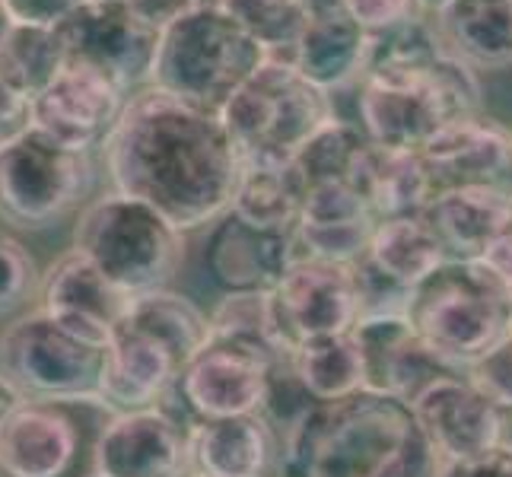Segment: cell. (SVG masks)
Masks as SVG:
<instances>
[{"instance_id":"7c38bea8","label":"cell","mask_w":512,"mask_h":477,"mask_svg":"<svg viewBox=\"0 0 512 477\" xmlns=\"http://www.w3.org/2000/svg\"><path fill=\"white\" fill-rule=\"evenodd\" d=\"M411 408L443 465L468 462L506 443L509 417L462 373L433 379Z\"/></svg>"},{"instance_id":"9a60e30c","label":"cell","mask_w":512,"mask_h":477,"mask_svg":"<svg viewBox=\"0 0 512 477\" xmlns=\"http://www.w3.org/2000/svg\"><path fill=\"white\" fill-rule=\"evenodd\" d=\"M93 465L105 477H185L188 433L163 408L112 414L93 446Z\"/></svg>"},{"instance_id":"7bdbcfd3","label":"cell","mask_w":512,"mask_h":477,"mask_svg":"<svg viewBox=\"0 0 512 477\" xmlns=\"http://www.w3.org/2000/svg\"><path fill=\"white\" fill-rule=\"evenodd\" d=\"M23 401H26V398H23L20 388H16L4 373H0V427H4V420H7L16 408H20Z\"/></svg>"},{"instance_id":"ac0fdd59","label":"cell","mask_w":512,"mask_h":477,"mask_svg":"<svg viewBox=\"0 0 512 477\" xmlns=\"http://www.w3.org/2000/svg\"><path fill=\"white\" fill-rule=\"evenodd\" d=\"M299 258L293 233H264L226 214L210 226L204 264L223 293L274 290Z\"/></svg>"},{"instance_id":"484cf974","label":"cell","mask_w":512,"mask_h":477,"mask_svg":"<svg viewBox=\"0 0 512 477\" xmlns=\"http://www.w3.org/2000/svg\"><path fill=\"white\" fill-rule=\"evenodd\" d=\"M350 185L363 194V201L373 210L376 220L427 214V207L439 194L420 153L388 150L376 144L363 150Z\"/></svg>"},{"instance_id":"ba28073f","label":"cell","mask_w":512,"mask_h":477,"mask_svg":"<svg viewBox=\"0 0 512 477\" xmlns=\"http://www.w3.org/2000/svg\"><path fill=\"white\" fill-rule=\"evenodd\" d=\"M105 347L80 338L45 309L20 315L0 338V373L26 401H99Z\"/></svg>"},{"instance_id":"60d3db41","label":"cell","mask_w":512,"mask_h":477,"mask_svg":"<svg viewBox=\"0 0 512 477\" xmlns=\"http://www.w3.org/2000/svg\"><path fill=\"white\" fill-rule=\"evenodd\" d=\"M436 477H512V446H500L487 455L468 458V462L439 465Z\"/></svg>"},{"instance_id":"816d5d0a","label":"cell","mask_w":512,"mask_h":477,"mask_svg":"<svg viewBox=\"0 0 512 477\" xmlns=\"http://www.w3.org/2000/svg\"><path fill=\"white\" fill-rule=\"evenodd\" d=\"M185 477H191V471H188V474H185Z\"/></svg>"},{"instance_id":"8992f818","label":"cell","mask_w":512,"mask_h":477,"mask_svg":"<svg viewBox=\"0 0 512 477\" xmlns=\"http://www.w3.org/2000/svg\"><path fill=\"white\" fill-rule=\"evenodd\" d=\"M334 118V96L287 58L264 61L220 112L242 163H293Z\"/></svg>"},{"instance_id":"f907efd6","label":"cell","mask_w":512,"mask_h":477,"mask_svg":"<svg viewBox=\"0 0 512 477\" xmlns=\"http://www.w3.org/2000/svg\"><path fill=\"white\" fill-rule=\"evenodd\" d=\"M191 477H207V474H194V471H191Z\"/></svg>"},{"instance_id":"8d00e7d4","label":"cell","mask_w":512,"mask_h":477,"mask_svg":"<svg viewBox=\"0 0 512 477\" xmlns=\"http://www.w3.org/2000/svg\"><path fill=\"white\" fill-rule=\"evenodd\" d=\"M347 13L369 35H379L408 20H417V16H427L420 0H347Z\"/></svg>"},{"instance_id":"74e56055","label":"cell","mask_w":512,"mask_h":477,"mask_svg":"<svg viewBox=\"0 0 512 477\" xmlns=\"http://www.w3.org/2000/svg\"><path fill=\"white\" fill-rule=\"evenodd\" d=\"M13 23L20 26H61L90 0H4Z\"/></svg>"},{"instance_id":"f546056e","label":"cell","mask_w":512,"mask_h":477,"mask_svg":"<svg viewBox=\"0 0 512 477\" xmlns=\"http://www.w3.org/2000/svg\"><path fill=\"white\" fill-rule=\"evenodd\" d=\"M290 366L303 392L315 404L341 401L363 392V357L353 331L296 344L290 350Z\"/></svg>"},{"instance_id":"277c9868","label":"cell","mask_w":512,"mask_h":477,"mask_svg":"<svg viewBox=\"0 0 512 477\" xmlns=\"http://www.w3.org/2000/svg\"><path fill=\"white\" fill-rule=\"evenodd\" d=\"M404 315L423 347L462 373L512 334V287L484 261H446L411 290Z\"/></svg>"},{"instance_id":"d590c367","label":"cell","mask_w":512,"mask_h":477,"mask_svg":"<svg viewBox=\"0 0 512 477\" xmlns=\"http://www.w3.org/2000/svg\"><path fill=\"white\" fill-rule=\"evenodd\" d=\"M465 376L497 404L503 414H512V334L490 347L478 363L465 369Z\"/></svg>"},{"instance_id":"9c48e42d","label":"cell","mask_w":512,"mask_h":477,"mask_svg":"<svg viewBox=\"0 0 512 477\" xmlns=\"http://www.w3.org/2000/svg\"><path fill=\"white\" fill-rule=\"evenodd\" d=\"M90 188V153L67 150L35 128L0 150V217L20 229L55 223L74 210Z\"/></svg>"},{"instance_id":"44dd1931","label":"cell","mask_w":512,"mask_h":477,"mask_svg":"<svg viewBox=\"0 0 512 477\" xmlns=\"http://www.w3.org/2000/svg\"><path fill=\"white\" fill-rule=\"evenodd\" d=\"M77 452V423L61 404L23 401L0 427V468L10 477H64Z\"/></svg>"},{"instance_id":"d4e9b609","label":"cell","mask_w":512,"mask_h":477,"mask_svg":"<svg viewBox=\"0 0 512 477\" xmlns=\"http://www.w3.org/2000/svg\"><path fill=\"white\" fill-rule=\"evenodd\" d=\"M430 20L446 51L471 70L512 67V0H446Z\"/></svg>"},{"instance_id":"2e32d148","label":"cell","mask_w":512,"mask_h":477,"mask_svg":"<svg viewBox=\"0 0 512 477\" xmlns=\"http://www.w3.org/2000/svg\"><path fill=\"white\" fill-rule=\"evenodd\" d=\"M39 299V309L102 347H109L112 334L128 318L134 303V296L118 290L80 249H70L51 261V268L42 274Z\"/></svg>"},{"instance_id":"681fc988","label":"cell","mask_w":512,"mask_h":477,"mask_svg":"<svg viewBox=\"0 0 512 477\" xmlns=\"http://www.w3.org/2000/svg\"><path fill=\"white\" fill-rule=\"evenodd\" d=\"M0 477H10V474H7V471H4V468H0Z\"/></svg>"},{"instance_id":"ffe728a7","label":"cell","mask_w":512,"mask_h":477,"mask_svg":"<svg viewBox=\"0 0 512 477\" xmlns=\"http://www.w3.org/2000/svg\"><path fill=\"white\" fill-rule=\"evenodd\" d=\"M179 373L182 369L166 347L131 325H118L105 347L99 404H105L112 414L160 408Z\"/></svg>"},{"instance_id":"7a4b0ae2","label":"cell","mask_w":512,"mask_h":477,"mask_svg":"<svg viewBox=\"0 0 512 477\" xmlns=\"http://www.w3.org/2000/svg\"><path fill=\"white\" fill-rule=\"evenodd\" d=\"M439 455L408 401L357 392L312 404L280 443V477H436Z\"/></svg>"},{"instance_id":"30bf717a","label":"cell","mask_w":512,"mask_h":477,"mask_svg":"<svg viewBox=\"0 0 512 477\" xmlns=\"http://www.w3.org/2000/svg\"><path fill=\"white\" fill-rule=\"evenodd\" d=\"M274 315L287 347L315 338L350 334L360 325V284L357 268L338 261L299 255L284 280L271 290Z\"/></svg>"},{"instance_id":"c3c4849f","label":"cell","mask_w":512,"mask_h":477,"mask_svg":"<svg viewBox=\"0 0 512 477\" xmlns=\"http://www.w3.org/2000/svg\"><path fill=\"white\" fill-rule=\"evenodd\" d=\"M86 477H105V474H99V471H93V474H86Z\"/></svg>"},{"instance_id":"603a6c76","label":"cell","mask_w":512,"mask_h":477,"mask_svg":"<svg viewBox=\"0 0 512 477\" xmlns=\"http://www.w3.org/2000/svg\"><path fill=\"white\" fill-rule=\"evenodd\" d=\"M427 220L449 261H481L512 220V194L503 185H471L439 191Z\"/></svg>"},{"instance_id":"836d02e7","label":"cell","mask_w":512,"mask_h":477,"mask_svg":"<svg viewBox=\"0 0 512 477\" xmlns=\"http://www.w3.org/2000/svg\"><path fill=\"white\" fill-rule=\"evenodd\" d=\"M369 147V137L353 121L334 118L303 147L293 163L303 172L306 185H331L353 182V172L360 166V156Z\"/></svg>"},{"instance_id":"5b68a950","label":"cell","mask_w":512,"mask_h":477,"mask_svg":"<svg viewBox=\"0 0 512 477\" xmlns=\"http://www.w3.org/2000/svg\"><path fill=\"white\" fill-rule=\"evenodd\" d=\"M268 61L264 51L217 0L185 13L160 32L150 86L210 115Z\"/></svg>"},{"instance_id":"d6986e66","label":"cell","mask_w":512,"mask_h":477,"mask_svg":"<svg viewBox=\"0 0 512 477\" xmlns=\"http://www.w3.org/2000/svg\"><path fill=\"white\" fill-rule=\"evenodd\" d=\"M436 191L471 188V185H503L512 166V131L497 118L471 115L458 118L439 131L420 150Z\"/></svg>"},{"instance_id":"83f0119b","label":"cell","mask_w":512,"mask_h":477,"mask_svg":"<svg viewBox=\"0 0 512 477\" xmlns=\"http://www.w3.org/2000/svg\"><path fill=\"white\" fill-rule=\"evenodd\" d=\"M366 258L373 261L385 277H392L395 284L408 290L423 284L436 268H443L449 261L427 214L379 220Z\"/></svg>"},{"instance_id":"cb8c5ba5","label":"cell","mask_w":512,"mask_h":477,"mask_svg":"<svg viewBox=\"0 0 512 477\" xmlns=\"http://www.w3.org/2000/svg\"><path fill=\"white\" fill-rule=\"evenodd\" d=\"M366 58H369V32L347 10L309 16V23L290 55V61L299 67V74L309 77L315 86H322L331 96L363 80Z\"/></svg>"},{"instance_id":"d6a6232c","label":"cell","mask_w":512,"mask_h":477,"mask_svg":"<svg viewBox=\"0 0 512 477\" xmlns=\"http://www.w3.org/2000/svg\"><path fill=\"white\" fill-rule=\"evenodd\" d=\"M233 20L268 51V58H287L309 23L306 0H217Z\"/></svg>"},{"instance_id":"f6af8a7d","label":"cell","mask_w":512,"mask_h":477,"mask_svg":"<svg viewBox=\"0 0 512 477\" xmlns=\"http://www.w3.org/2000/svg\"><path fill=\"white\" fill-rule=\"evenodd\" d=\"M443 4H446V0H420V7H423V13H427V16H433Z\"/></svg>"},{"instance_id":"b9f144b4","label":"cell","mask_w":512,"mask_h":477,"mask_svg":"<svg viewBox=\"0 0 512 477\" xmlns=\"http://www.w3.org/2000/svg\"><path fill=\"white\" fill-rule=\"evenodd\" d=\"M481 261L487 264V268L497 271L506 280V284L512 287V220H509V226L500 233V239L490 245L487 255Z\"/></svg>"},{"instance_id":"ee69618b","label":"cell","mask_w":512,"mask_h":477,"mask_svg":"<svg viewBox=\"0 0 512 477\" xmlns=\"http://www.w3.org/2000/svg\"><path fill=\"white\" fill-rule=\"evenodd\" d=\"M13 29V16H10V10H7V4L0 0V45H4V39H7V32Z\"/></svg>"},{"instance_id":"5bb4252c","label":"cell","mask_w":512,"mask_h":477,"mask_svg":"<svg viewBox=\"0 0 512 477\" xmlns=\"http://www.w3.org/2000/svg\"><path fill=\"white\" fill-rule=\"evenodd\" d=\"M131 93L86 64H67L45 93L32 99V128L67 150L105 147Z\"/></svg>"},{"instance_id":"52a82bcc","label":"cell","mask_w":512,"mask_h":477,"mask_svg":"<svg viewBox=\"0 0 512 477\" xmlns=\"http://www.w3.org/2000/svg\"><path fill=\"white\" fill-rule=\"evenodd\" d=\"M74 249L128 296L166 290L185 261V233L131 194H102L80 214Z\"/></svg>"},{"instance_id":"7dc6e473","label":"cell","mask_w":512,"mask_h":477,"mask_svg":"<svg viewBox=\"0 0 512 477\" xmlns=\"http://www.w3.org/2000/svg\"><path fill=\"white\" fill-rule=\"evenodd\" d=\"M506 188H509V194H512V166H509V182H506Z\"/></svg>"},{"instance_id":"4dcf8cb0","label":"cell","mask_w":512,"mask_h":477,"mask_svg":"<svg viewBox=\"0 0 512 477\" xmlns=\"http://www.w3.org/2000/svg\"><path fill=\"white\" fill-rule=\"evenodd\" d=\"M64 67L67 51L58 26L13 23L4 45H0V80L29 99L45 93Z\"/></svg>"},{"instance_id":"bcb514c9","label":"cell","mask_w":512,"mask_h":477,"mask_svg":"<svg viewBox=\"0 0 512 477\" xmlns=\"http://www.w3.org/2000/svg\"><path fill=\"white\" fill-rule=\"evenodd\" d=\"M506 446H512V420H509V430H506Z\"/></svg>"},{"instance_id":"6da1fadb","label":"cell","mask_w":512,"mask_h":477,"mask_svg":"<svg viewBox=\"0 0 512 477\" xmlns=\"http://www.w3.org/2000/svg\"><path fill=\"white\" fill-rule=\"evenodd\" d=\"M102 150L115 191L156 207L182 233L214 226L233 207L242 159L220 115L163 90H137Z\"/></svg>"},{"instance_id":"f1b7e54d","label":"cell","mask_w":512,"mask_h":477,"mask_svg":"<svg viewBox=\"0 0 512 477\" xmlns=\"http://www.w3.org/2000/svg\"><path fill=\"white\" fill-rule=\"evenodd\" d=\"M121 325L144 331L160 347L172 353L179 369L210 341V315H204L188 296L166 290H153L134 296L131 312Z\"/></svg>"},{"instance_id":"ab89813d","label":"cell","mask_w":512,"mask_h":477,"mask_svg":"<svg viewBox=\"0 0 512 477\" xmlns=\"http://www.w3.org/2000/svg\"><path fill=\"white\" fill-rule=\"evenodd\" d=\"M118 4L125 7L128 13H134L144 26L163 32L175 20H182L185 13L210 4V0H118Z\"/></svg>"},{"instance_id":"4fadbf2b","label":"cell","mask_w":512,"mask_h":477,"mask_svg":"<svg viewBox=\"0 0 512 477\" xmlns=\"http://www.w3.org/2000/svg\"><path fill=\"white\" fill-rule=\"evenodd\" d=\"M274 363L249 347L210 338L182 366L175 385L194 423L264 414Z\"/></svg>"},{"instance_id":"4316f807","label":"cell","mask_w":512,"mask_h":477,"mask_svg":"<svg viewBox=\"0 0 512 477\" xmlns=\"http://www.w3.org/2000/svg\"><path fill=\"white\" fill-rule=\"evenodd\" d=\"M309 185L296 163H242L229 214L264 233H293Z\"/></svg>"},{"instance_id":"e575fe53","label":"cell","mask_w":512,"mask_h":477,"mask_svg":"<svg viewBox=\"0 0 512 477\" xmlns=\"http://www.w3.org/2000/svg\"><path fill=\"white\" fill-rule=\"evenodd\" d=\"M42 274L29 249L7 233H0V318L20 312L39 293Z\"/></svg>"},{"instance_id":"1f68e13d","label":"cell","mask_w":512,"mask_h":477,"mask_svg":"<svg viewBox=\"0 0 512 477\" xmlns=\"http://www.w3.org/2000/svg\"><path fill=\"white\" fill-rule=\"evenodd\" d=\"M210 338L249 347L268 360H284L290 353L277 325L271 290L223 293V299L210 312Z\"/></svg>"},{"instance_id":"f35d334b","label":"cell","mask_w":512,"mask_h":477,"mask_svg":"<svg viewBox=\"0 0 512 477\" xmlns=\"http://www.w3.org/2000/svg\"><path fill=\"white\" fill-rule=\"evenodd\" d=\"M32 131V99L0 80V150Z\"/></svg>"},{"instance_id":"7402d4cb","label":"cell","mask_w":512,"mask_h":477,"mask_svg":"<svg viewBox=\"0 0 512 477\" xmlns=\"http://www.w3.org/2000/svg\"><path fill=\"white\" fill-rule=\"evenodd\" d=\"M191 471L207 477H268L280 446L274 423L264 414L198 420L188 430Z\"/></svg>"},{"instance_id":"3957f363","label":"cell","mask_w":512,"mask_h":477,"mask_svg":"<svg viewBox=\"0 0 512 477\" xmlns=\"http://www.w3.org/2000/svg\"><path fill=\"white\" fill-rule=\"evenodd\" d=\"M357 93L363 134L388 150L420 153L452 121L481 115L478 70L446 48L420 64L369 67Z\"/></svg>"},{"instance_id":"8fae6325","label":"cell","mask_w":512,"mask_h":477,"mask_svg":"<svg viewBox=\"0 0 512 477\" xmlns=\"http://www.w3.org/2000/svg\"><path fill=\"white\" fill-rule=\"evenodd\" d=\"M67 64H86L112 77L125 93L150 86L160 32L144 26L118 0H90L58 26Z\"/></svg>"},{"instance_id":"e0dca14e","label":"cell","mask_w":512,"mask_h":477,"mask_svg":"<svg viewBox=\"0 0 512 477\" xmlns=\"http://www.w3.org/2000/svg\"><path fill=\"white\" fill-rule=\"evenodd\" d=\"M363 357V392L414 401L433 379L455 373L423 347L408 315H369L353 328Z\"/></svg>"}]
</instances>
